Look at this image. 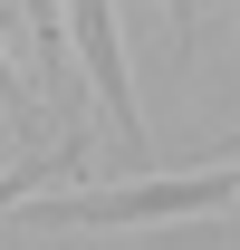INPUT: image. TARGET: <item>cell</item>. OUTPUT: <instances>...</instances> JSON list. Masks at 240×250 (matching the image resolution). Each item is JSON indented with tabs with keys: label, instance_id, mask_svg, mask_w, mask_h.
Here are the masks:
<instances>
[{
	"label": "cell",
	"instance_id": "6da1fadb",
	"mask_svg": "<svg viewBox=\"0 0 240 250\" xmlns=\"http://www.w3.org/2000/svg\"><path fill=\"white\" fill-rule=\"evenodd\" d=\"M211 202H240V173H182V183H125V192H39L29 221L39 231H96V221H182V212H211Z\"/></svg>",
	"mask_w": 240,
	"mask_h": 250
},
{
	"label": "cell",
	"instance_id": "3957f363",
	"mask_svg": "<svg viewBox=\"0 0 240 250\" xmlns=\"http://www.w3.org/2000/svg\"><path fill=\"white\" fill-rule=\"evenodd\" d=\"M29 10V48H39V67L58 77V0H20Z\"/></svg>",
	"mask_w": 240,
	"mask_h": 250
},
{
	"label": "cell",
	"instance_id": "5b68a950",
	"mask_svg": "<svg viewBox=\"0 0 240 250\" xmlns=\"http://www.w3.org/2000/svg\"><path fill=\"white\" fill-rule=\"evenodd\" d=\"M173 20H182V0H173Z\"/></svg>",
	"mask_w": 240,
	"mask_h": 250
},
{
	"label": "cell",
	"instance_id": "7a4b0ae2",
	"mask_svg": "<svg viewBox=\"0 0 240 250\" xmlns=\"http://www.w3.org/2000/svg\"><path fill=\"white\" fill-rule=\"evenodd\" d=\"M67 29H77V58L96 77V106L135 135V77H125V48H116V10L106 0H67Z\"/></svg>",
	"mask_w": 240,
	"mask_h": 250
},
{
	"label": "cell",
	"instance_id": "277c9868",
	"mask_svg": "<svg viewBox=\"0 0 240 250\" xmlns=\"http://www.w3.org/2000/svg\"><path fill=\"white\" fill-rule=\"evenodd\" d=\"M29 202H39V164H20V173H0V221H10V212H29Z\"/></svg>",
	"mask_w": 240,
	"mask_h": 250
}]
</instances>
